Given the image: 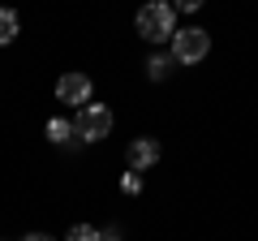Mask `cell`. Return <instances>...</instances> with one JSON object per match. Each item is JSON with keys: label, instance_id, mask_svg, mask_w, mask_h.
Listing matches in <instances>:
<instances>
[{"label": "cell", "instance_id": "obj_2", "mask_svg": "<svg viewBox=\"0 0 258 241\" xmlns=\"http://www.w3.org/2000/svg\"><path fill=\"white\" fill-rule=\"evenodd\" d=\"M112 108L108 103H82L78 108V116H74V134L82 142H99V138H108L112 134Z\"/></svg>", "mask_w": 258, "mask_h": 241}, {"label": "cell", "instance_id": "obj_4", "mask_svg": "<svg viewBox=\"0 0 258 241\" xmlns=\"http://www.w3.org/2000/svg\"><path fill=\"white\" fill-rule=\"evenodd\" d=\"M56 99H60V103H74V108L91 103V78H86V74H64L60 82H56Z\"/></svg>", "mask_w": 258, "mask_h": 241}, {"label": "cell", "instance_id": "obj_3", "mask_svg": "<svg viewBox=\"0 0 258 241\" xmlns=\"http://www.w3.org/2000/svg\"><path fill=\"white\" fill-rule=\"evenodd\" d=\"M207 52H211V35L207 30L189 26V30H176L172 35V61H181V65H198Z\"/></svg>", "mask_w": 258, "mask_h": 241}, {"label": "cell", "instance_id": "obj_5", "mask_svg": "<svg viewBox=\"0 0 258 241\" xmlns=\"http://www.w3.org/2000/svg\"><path fill=\"white\" fill-rule=\"evenodd\" d=\"M159 164V142L155 138H134L129 142V168L134 172H142V168Z\"/></svg>", "mask_w": 258, "mask_h": 241}, {"label": "cell", "instance_id": "obj_10", "mask_svg": "<svg viewBox=\"0 0 258 241\" xmlns=\"http://www.w3.org/2000/svg\"><path fill=\"white\" fill-rule=\"evenodd\" d=\"M120 190H125V194H138V190H142V176L134 172V168H129V172L120 176Z\"/></svg>", "mask_w": 258, "mask_h": 241}, {"label": "cell", "instance_id": "obj_6", "mask_svg": "<svg viewBox=\"0 0 258 241\" xmlns=\"http://www.w3.org/2000/svg\"><path fill=\"white\" fill-rule=\"evenodd\" d=\"M18 39V13L13 9H0V47Z\"/></svg>", "mask_w": 258, "mask_h": 241}, {"label": "cell", "instance_id": "obj_7", "mask_svg": "<svg viewBox=\"0 0 258 241\" xmlns=\"http://www.w3.org/2000/svg\"><path fill=\"white\" fill-rule=\"evenodd\" d=\"M168 69H172V56H151V61H147L151 82H164V78H168Z\"/></svg>", "mask_w": 258, "mask_h": 241}, {"label": "cell", "instance_id": "obj_12", "mask_svg": "<svg viewBox=\"0 0 258 241\" xmlns=\"http://www.w3.org/2000/svg\"><path fill=\"white\" fill-rule=\"evenodd\" d=\"M99 241H120V232H116V228H103V232H99Z\"/></svg>", "mask_w": 258, "mask_h": 241}, {"label": "cell", "instance_id": "obj_9", "mask_svg": "<svg viewBox=\"0 0 258 241\" xmlns=\"http://www.w3.org/2000/svg\"><path fill=\"white\" fill-rule=\"evenodd\" d=\"M64 241H99V232L91 228V224H74V228H69V237Z\"/></svg>", "mask_w": 258, "mask_h": 241}, {"label": "cell", "instance_id": "obj_8", "mask_svg": "<svg viewBox=\"0 0 258 241\" xmlns=\"http://www.w3.org/2000/svg\"><path fill=\"white\" fill-rule=\"evenodd\" d=\"M69 134H74V125H69V120H60V116L47 120V138H52V142H69Z\"/></svg>", "mask_w": 258, "mask_h": 241}, {"label": "cell", "instance_id": "obj_13", "mask_svg": "<svg viewBox=\"0 0 258 241\" xmlns=\"http://www.w3.org/2000/svg\"><path fill=\"white\" fill-rule=\"evenodd\" d=\"M22 241H52V237H47V232H26Z\"/></svg>", "mask_w": 258, "mask_h": 241}, {"label": "cell", "instance_id": "obj_11", "mask_svg": "<svg viewBox=\"0 0 258 241\" xmlns=\"http://www.w3.org/2000/svg\"><path fill=\"white\" fill-rule=\"evenodd\" d=\"M203 5H207V0H176L172 9H176V13H198V9H203Z\"/></svg>", "mask_w": 258, "mask_h": 241}, {"label": "cell", "instance_id": "obj_1", "mask_svg": "<svg viewBox=\"0 0 258 241\" xmlns=\"http://www.w3.org/2000/svg\"><path fill=\"white\" fill-rule=\"evenodd\" d=\"M176 9L172 5H164V0H151V5H142L138 9V35L147 39V43H164V39L176 35Z\"/></svg>", "mask_w": 258, "mask_h": 241}]
</instances>
